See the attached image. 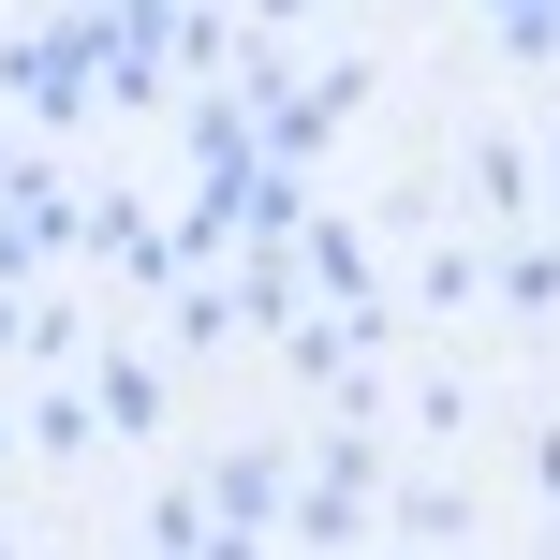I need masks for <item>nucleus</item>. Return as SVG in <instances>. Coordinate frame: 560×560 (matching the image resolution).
<instances>
[{
  "label": "nucleus",
  "instance_id": "1",
  "mask_svg": "<svg viewBox=\"0 0 560 560\" xmlns=\"http://www.w3.org/2000/svg\"><path fill=\"white\" fill-rule=\"evenodd\" d=\"M15 266H30V222H0V280H15Z\"/></svg>",
  "mask_w": 560,
  "mask_h": 560
}]
</instances>
